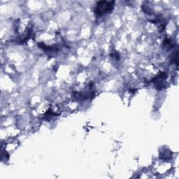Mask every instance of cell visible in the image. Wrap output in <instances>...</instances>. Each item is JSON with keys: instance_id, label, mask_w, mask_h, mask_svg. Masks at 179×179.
I'll return each instance as SVG.
<instances>
[{"instance_id": "6da1fadb", "label": "cell", "mask_w": 179, "mask_h": 179, "mask_svg": "<svg viewBox=\"0 0 179 179\" xmlns=\"http://www.w3.org/2000/svg\"><path fill=\"white\" fill-rule=\"evenodd\" d=\"M114 4H115V1H98L95 8V13L96 15L99 16L110 14L113 10Z\"/></svg>"}, {"instance_id": "7a4b0ae2", "label": "cell", "mask_w": 179, "mask_h": 179, "mask_svg": "<svg viewBox=\"0 0 179 179\" xmlns=\"http://www.w3.org/2000/svg\"><path fill=\"white\" fill-rule=\"evenodd\" d=\"M167 78V74L166 72H160L156 77L152 80V82L155 84L156 88L158 90H162L164 88V80Z\"/></svg>"}, {"instance_id": "3957f363", "label": "cell", "mask_w": 179, "mask_h": 179, "mask_svg": "<svg viewBox=\"0 0 179 179\" xmlns=\"http://www.w3.org/2000/svg\"><path fill=\"white\" fill-rule=\"evenodd\" d=\"M38 46L41 49H43L44 51H56V50L59 49L57 46H46L45 43H39Z\"/></svg>"}, {"instance_id": "277c9868", "label": "cell", "mask_w": 179, "mask_h": 179, "mask_svg": "<svg viewBox=\"0 0 179 179\" xmlns=\"http://www.w3.org/2000/svg\"><path fill=\"white\" fill-rule=\"evenodd\" d=\"M163 46L167 50H170L174 47V43L172 41V39L167 38L164 40Z\"/></svg>"}, {"instance_id": "5b68a950", "label": "cell", "mask_w": 179, "mask_h": 179, "mask_svg": "<svg viewBox=\"0 0 179 179\" xmlns=\"http://www.w3.org/2000/svg\"><path fill=\"white\" fill-rule=\"evenodd\" d=\"M171 62L176 63L177 66L178 65V52L176 51L175 53H174L173 56H172V59H171Z\"/></svg>"}, {"instance_id": "8992f818", "label": "cell", "mask_w": 179, "mask_h": 179, "mask_svg": "<svg viewBox=\"0 0 179 179\" xmlns=\"http://www.w3.org/2000/svg\"><path fill=\"white\" fill-rule=\"evenodd\" d=\"M111 57H116V59H119V54H118V52H116V51H115V52L114 53H113L112 54H111Z\"/></svg>"}]
</instances>
